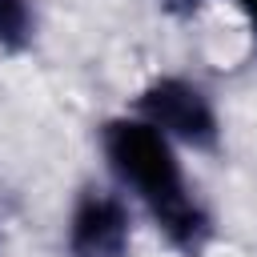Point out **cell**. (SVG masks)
<instances>
[{"label":"cell","instance_id":"cell-1","mask_svg":"<svg viewBox=\"0 0 257 257\" xmlns=\"http://www.w3.org/2000/svg\"><path fill=\"white\" fill-rule=\"evenodd\" d=\"M100 145L112 177L149 209L169 245L197 257L209 241V217L189 193L173 141L145 116H116L100 128Z\"/></svg>","mask_w":257,"mask_h":257},{"label":"cell","instance_id":"cell-2","mask_svg":"<svg viewBox=\"0 0 257 257\" xmlns=\"http://www.w3.org/2000/svg\"><path fill=\"white\" fill-rule=\"evenodd\" d=\"M137 116L157 124L169 141L193 145V149H213L217 145V112L209 96L181 80V76H161L137 96Z\"/></svg>","mask_w":257,"mask_h":257},{"label":"cell","instance_id":"cell-3","mask_svg":"<svg viewBox=\"0 0 257 257\" xmlns=\"http://www.w3.org/2000/svg\"><path fill=\"white\" fill-rule=\"evenodd\" d=\"M128 209L116 193L88 189L68 217V257H124L128 253Z\"/></svg>","mask_w":257,"mask_h":257},{"label":"cell","instance_id":"cell-4","mask_svg":"<svg viewBox=\"0 0 257 257\" xmlns=\"http://www.w3.org/2000/svg\"><path fill=\"white\" fill-rule=\"evenodd\" d=\"M32 28H36V20H32L28 0H0V48L4 52L28 48Z\"/></svg>","mask_w":257,"mask_h":257},{"label":"cell","instance_id":"cell-5","mask_svg":"<svg viewBox=\"0 0 257 257\" xmlns=\"http://www.w3.org/2000/svg\"><path fill=\"white\" fill-rule=\"evenodd\" d=\"M237 8L245 12V20H249V28H253V36H257V0H237Z\"/></svg>","mask_w":257,"mask_h":257}]
</instances>
